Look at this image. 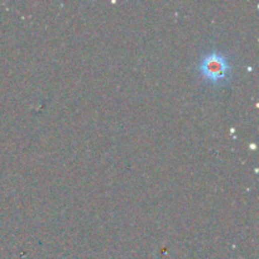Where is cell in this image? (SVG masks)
Here are the masks:
<instances>
[{
	"label": "cell",
	"mask_w": 259,
	"mask_h": 259,
	"mask_svg": "<svg viewBox=\"0 0 259 259\" xmlns=\"http://www.w3.org/2000/svg\"><path fill=\"white\" fill-rule=\"evenodd\" d=\"M200 70H201V73L207 80L218 83L223 80H227L230 65L228 63L227 58L218 52H212L202 60Z\"/></svg>",
	"instance_id": "cell-1"
}]
</instances>
